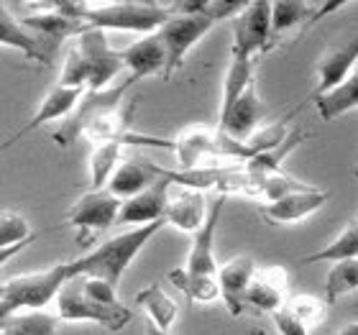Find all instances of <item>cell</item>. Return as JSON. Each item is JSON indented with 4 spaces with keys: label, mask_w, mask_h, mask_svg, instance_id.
Instances as JSON below:
<instances>
[{
    "label": "cell",
    "mask_w": 358,
    "mask_h": 335,
    "mask_svg": "<svg viewBox=\"0 0 358 335\" xmlns=\"http://www.w3.org/2000/svg\"><path fill=\"white\" fill-rule=\"evenodd\" d=\"M0 46L18 49V52H23L29 59L44 62V64H49L54 57L44 46V41H41L34 31L26 29V26L8 10L6 3H0Z\"/></svg>",
    "instance_id": "obj_21"
},
{
    "label": "cell",
    "mask_w": 358,
    "mask_h": 335,
    "mask_svg": "<svg viewBox=\"0 0 358 335\" xmlns=\"http://www.w3.org/2000/svg\"><path fill=\"white\" fill-rule=\"evenodd\" d=\"M208 205H205V192H194V190H179L169 194V205H166L164 223L185 233H197L208 220Z\"/></svg>",
    "instance_id": "obj_20"
},
{
    "label": "cell",
    "mask_w": 358,
    "mask_h": 335,
    "mask_svg": "<svg viewBox=\"0 0 358 335\" xmlns=\"http://www.w3.org/2000/svg\"><path fill=\"white\" fill-rule=\"evenodd\" d=\"M123 200L108 190H90L69 208L67 223L77 231V238L87 243L92 236L108 231L113 223H118V213Z\"/></svg>",
    "instance_id": "obj_9"
},
{
    "label": "cell",
    "mask_w": 358,
    "mask_h": 335,
    "mask_svg": "<svg viewBox=\"0 0 358 335\" xmlns=\"http://www.w3.org/2000/svg\"><path fill=\"white\" fill-rule=\"evenodd\" d=\"M72 279L69 274V261L54 264L44 271L13 276L6 282V294L0 299V318L18 310H44L49 302L57 299L62 287Z\"/></svg>",
    "instance_id": "obj_4"
},
{
    "label": "cell",
    "mask_w": 358,
    "mask_h": 335,
    "mask_svg": "<svg viewBox=\"0 0 358 335\" xmlns=\"http://www.w3.org/2000/svg\"><path fill=\"white\" fill-rule=\"evenodd\" d=\"M246 3H223V0H210L208 13H172V18L157 31L166 52L164 80H172L174 72L182 69L187 54L200 41L205 34L215 29V23L225 18H236L243 10Z\"/></svg>",
    "instance_id": "obj_3"
},
{
    "label": "cell",
    "mask_w": 358,
    "mask_h": 335,
    "mask_svg": "<svg viewBox=\"0 0 358 335\" xmlns=\"http://www.w3.org/2000/svg\"><path fill=\"white\" fill-rule=\"evenodd\" d=\"M223 208H225V197L220 194V197L213 202L205 225L192 236V248H189V256H187V261H185L187 271H192V274H205V276L217 274L215 231H217V223H220V215H223Z\"/></svg>",
    "instance_id": "obj_16"
},
{
    "label": "cell",
    "mask_w": 358,
    "mask_h": 335,
    "mask_svg": "<svg viewBox=\"0 0 358 335\" xmlns=\"http://www.w3.org/2000/svg\"><path fill=\"white\" fill-rule=\"evenodd\" d=\"M34 233H31L26 218L13 213V210H6L0 213V251L8 246H15L21 241H29Z\"/></svg>",
    "instance_id": "obj_34"
},
{
    "label": "cell",
    "mask_w": 358,
    "mask_h": 335,
    "mask_svg": "<svg viewBox=\"0 0 358 335\" xmlns=\"http://www.w3.org/2000/svg\"><path fill=\"white\" fill-rule=\"evenodd\" d=\"M90 83V69H87V62L80 52H77V46H72L67 52V59H64V67H62V77H59V85L64 87H80V90H87Z\"/></svg>",
    "instance_id": "obj_35"
},
{
    "label": "cell",
    "mask_w": 358,
    "mask_h": 335,
    "mask_svg": "<svg viewBox=\"0 0 358 335\" xmlns=\"http://www.w3.org/2000/svg\"><path fill=\"white\" fill-rule=\"evenodd\" d=\"M123 143H95L90 154V190H105L113 171L118 169Z\"/></svg>",
    "instance_id": "obj_30"
},
{
    "label": "cell",
    "mask_w": 358,
    "mask_h": 335,
    "mask_svg": "<svg viewBox=\"0 0 358 335\" xmlns=\"http://www.w3.org/2000/svg\"><path fill=\"white\" fill-rule=\"evenodd\" d=\"M136 83H138V80H134V77L128 75L123 83H115V85H110V87L100 90V92H85L83 100H80L77 108L72 111V115H69L67 120H62L59 131H54V141L59 143V146L75 143L77 138L85 134V128H87L97 115L120 108L126 92L134 87Z\"/></svg>",
    "instance_id": "obj_6"
},
{
    "label": "cell",
    "mask_w": 358,
    "mask_h": 335,
    "mask_svg": "<svg viewBox=\"0 0 358 335\" xmlns=\"http://www.w3.org/2000/svg\"><path fill=\"white\" fill-rule=\"evenodd\" d=\"M317 6L305 3V0H279L271 3V46L284 36L294 31L297 26H310L315 18Z\"/></svg>",
    "instance_id": "obj_23"
},
{
    "label": "cell",
    "mask_w": 358,
    "mask_h": 335,
    "mask_svg": "<svg viewBox=\"0 0 358 335\" xmlns=\"http://www.w3.org/2000/svg\"><path fill=\"white\" fill-rule=\"evenodd\" d=\"M358 108V67L353 69V75L345 80L343 85H338L336 90H330L325 95L315 97V111L322 120H336L345 113H351Z\"/></svg>",
    "instance_id": "obj_26"
},
{
    "label": "cell",
    "mask_w": 358,
    "mask_h": 335,
    "mask_svg": "<svg viewBox=\"0 0 358 335\" xmlns=\"http://www.w3.org/2000/svg\"><path fill=\"white\" fill-rule=\"evenodd\" d=\"M164 220L151 225H141V228H131V231L113 236V238L97 243L95 248H90L80 259L69 261V274L75 276H95L103 282L118 287L120 276L126 274V269L134 264V259L143 251V246L164 228Z\"/></svg>",
    "instance_id": "obj_2"
},
{
    "label": "cell",
    "mask_w": 358,
    "mask_h": 335,
    "mask_svg": "<svg viewBox=\"0 0 358 335\" xmlns=\"http://www.w3.org/2000/svg\"><path fill=\"white\" fill-rule=\"evenodd\" d=\"M266 52H271V3H246L243 10L233 18L231 57L259 59Z\"/></svg>",
    "instance_id": "obj_7"
},
{
    "label": "cell",
    "mask_w": 358,
    "mask_h": 335,
    "mask_svg": "<svg viewBox=\"0 0 358 335\" xmlns=\"http://www.w3.org/2000/svg\"><path fill=\"white\" fill-rule=\"evenodd\" d=\"M62 13L83 21L87 29L97 31H134V34H157L172 10L166 3H57Z\"/></svg>",
    "instance_id": "obj_1"
},
{
    "label": "cell",
    "mask_w": 358,
    "mask_h": 335,
    "mask_svg": "<svg viewBox=\"0 0 358 335\" xmlns=\"http://www.w3.org/2000/svg\"><path fill=\"white\" fill-rule=\"evenodd\" d=\"M256 271L254 256H236L228 264L217 266V287H220V299L225 302L228 313L238 318L246 310V292L251 284V276Z\"/></svg>",
    "instance_id": "obj_15"
},
{
    "label": "cell",
    "mask_w": 358,
    "mask_h": 335,
    "mask_svg": "<svg viewBox=\"0 0 358 335\" xmlns=\"http://www.w3.org/2000/svg\"><path fill=\"white\" fill-rule=\"evenodd\" d=\"M351 259H358V220H351L343 231L338 233L336 238L330 241L328 246L302 256V264H320V261L341 264V261H351Z\"/></svg>",
    "instance_id": "obj_28"
},
{
    "label": "cell",
    "mask_w": 358,
    "mask_h": 335,
    "mask_svg": "<svg viewBox=\"0 0 358 335\" xmlns=\"http://www.w3.org/2000/svg\"><path fill=\"white\" fill-rule=\"evenodd\" d=\"M338 335H358V322H351V325H345L343 330Z\"/></svg>",
    "instance_id": "obj_39"
},
{
    "label": "cell",
    "mask_w": 358,
    "mask_h": 335,
    "mask_svg": "<svg viewBox=\"0 0 358 335\" xmlns=\"http://www.w3.org/2000/svg\"><path fill=\"white\" fill-rule=\"evenodd\" d=\"M0 335H10V333H3V330H0Z\"/></svg>",
    "instance_id": "obj_41"
},
{
    "label": "cell",
    "mask_w": 358,
    "mask_h": 335,
    "mask_svg": "<svg viewBox=\"0 0 358 335\" xmlns=\"http://www.w3.org/2000/svg\"><path fill=\"white\" fill-rule=\"evenodd\" d=\"M287 310L297 318L305 328L310 325H320L328 315V302L325 297H315V294H294L287 299Z\"/></svg>",
    "instance_id": "obj_32"
},
{
    "label": "cell",
    "mask_w": 358,
    "mask_h": 335,
    "mask_svg": "<svg viewBox=\"0 0 358 335\" xmlns=\"http://www.w3.org/2000/svg\"><path fill=\"white\" fill-rule=\"evenodd\" d=\"M123 64H126L128 75L134 80H143L151 75H164L166 67V52L159 34H149V36L138 38L131 46L123 49Z\"/></svg>",
    "instance_id": "obj_19"
},
{
    "label": "cell",
    "mask_w": 358,
    "mask_h": 335,
    "mask_svg": "<svg viewBox=\"0 0 358 335\" xmlns=\"http://www.w3.org/2000/svg\"><path fill=\"white\" fill-rule=\"evenodd\" d=\"M57 318L62 322H95V325H103V328L118 333L131 322L134 313L131 307L118 302V305H103L97 302L83 290V279L75 276L69 279L62 292L57 294Z\"/></svg>",
    "instance_id": "obj_5"
},
{
    "label": "cell",
    "mask_w": 358,
    "mask_h": 335,
    "mask_svg": "<svg viewBox=\"0 0 358 335\" xmlns=\"http://www.w3.org/2000/svg\"><path fill=\"white\" fill-rule=\"evenodd\" d=\"M38 8H41V13L26 15L21 23L29 31H34L52 54L57 52V46H59L62 41L77 38L80 34L87 31V26H85L83 21H77V18H72V15L62 13L59 8H57V3L38 6Z\"/></svg>",
    "instance_id": "obj_14"
},
{
    "label": "cell",
    "mask_w": 358,
    "mask_h": 335,
    "mask_svg": "<svg viewBox=\"0 0 358 335\" xmlns=\"http://www.w3.org/2000/svg\"><path fill=\"white\" fill-rule=\"evenodd\" d=\"M169 282H172L187 299H192V302H213V299L220 297L217 274L215 276L192 274V271H187L185 266H179L169 271Z\"/></svg>",
    "instance_id": "obj_29"
},
{
    "label": "cell",
    "mask_w": 358,
    "mask_h": 335,
    "mask_svg": "<svg viewBox=\"0 0 358 335\" xmlns=\"http://www.w3.org/2000/svg\"><path fill=\"white\" fill-rule=\"evenodd\" d=\"M34 238H36V236H31L29 241H21V243H15V246H8V248H3V251H0V266H3V264H6V261H10L15 256V253H21L23 248L29 246V243H34Z\"/></svg>",
    "instance_id": "obj_37"
},
{
    "label": "cell",
    "mask_w": 358,
    "mask_h": 335,
    "mask_svg": "<svg viewBox=\"0 0 358 335\" xmlns=\"http://www.w3.org/2000/svg\"><path fill=\"white\" fill-rule=\"evenodd\" d=\"M271 318H274V325L279 330V335H307V328L287 310V305L282 310H276Z\"/></svg>",
    "instance_id": "obj_36"
},
{
    "label": "cell",
    "mask_w": 358,
    "mask_h": 335,
    "mask_svg": "<svg viewBox=\"0 0 358 335\" xmlns=\"http://www.w3.org/2000/svg\"><path fill=\"white\" fill-rule=\"evenodd\" d=\"M351 292H358V259L333 264V269L325 276V302L328 305Z\"/></svg>",
    "instance_id": "obj_31"
},
{
    "label": "cell",
    "mask_w": 358,
    "mask_h": 335,
    "mask_svg": "<svg viewBox=\"0 0 358 335\" xmlns=\"http://www.w3.org/2000/svg\"><path fill=\"white\" fill-rule=\"evenodd\" d=\"M356 67H358V31L351 34V36L336 41V44H330L322 52V57L317 59V67H315V75H317L315 97L325 95L330 90H336L338 85H343L353 75Z\"/></svg>",
    "instance_id": "obj_10"
},
{
    "label": "cell",
    "mask_w": 358,
    "mask_h": 335,
    "mask_svg": "<svg viewBox=\"0 0 358 335\" xmlns=\"http://www.w3.org/2000/svg\"><path fill=\"white\" fill-rule=\"evenodd\" d=\"M315 185H307V182H299V179L289 177V174H284V171H276L271 177L264 179L262 185V197L266 202H274V200H282L287 194H294V192H305Z\"/></svg>",
    "instance_id": "obj_33"
},
{
    "label": "cell",
    "mask_w": 358,
    "mask_h": 335,
    "mask_svg": "<svg viewBox=\"0 0 358 335\" xmlns=\"http://www.w3.org/2000/svg\"><path fill=\"white\" fill-rule=\"evenodd\" d=\"M254 72H256V59L231 57V64H228V72H225V80H223V97H220L217 120L223 118V115H228V111L236 105V100H238L251 85H256Z\"/></svg>",
    "instance_id": "obj_25"
},
{
    "label": "cell",
    "mask_w": 358,
    "mask_h": 335,
    "mask_svg": "<svg viewBox=\"0 0 358 335\" xmlns=\"http://www.w3.org/2000/svg\"><path fill=\"white\" fill-rule=\"evenodd\" d=\"M87 92V90H80V87H64V85H54L49 92L44 95V100H41V105L36 108V113L31 115V120L26 123L23 128H18L10 138H8L3 146H0V151H6L8 146H13L15 141H21L23 136L31 134V131H36V128H41L44 123H52V120H67L69 115H72V111L77 108V103L83 100V95Z\"/></svg>",
    "instance_id": "obj_13"
},
{
    "label": "cell",
    "mask_w": 358,
    "mask_h": 335,
    "mask_svg": "<svg viewBox=\"0 0 358 335\" xmlns=\"http://www.w3.org/2000/svg\"><path fill=\"white\" fill-rule=\"evenodd\" d=\"M136 305H141L149 320L162 330H169L179 315V305L164 292L162 284H149L136 294Z\"/></svg>",
    "instance_id": "obj_27"
},
{
    "label": "cell",
    "mask_w": 358,
    "mask_h": 335,
    "mask_svg": "<svg viewBox=\"0 0 358 335\" xmlns=\"http://www.w3.org/2000/svg\"><path fill=\"white\" fill-rule=\"evenodd\" d=\"M169 194H172V182L164 177H159L151 187H146L143 192H138L131 200H123L118 213V223H128L134 228L141 225H151L164 220L166 205H169Z\"/></svg>",
    "instance_id": "obj_12"
},
{
    "label": "cell",
    "mask_w": 358,
    "mask_h": 335,
    "mask_svg": "<svg viewBox=\"0 0 358 335\" xmlns=\"http://www.w3.org/2000/svg\"><path fill=\"white\" fill-rule=\"evenodd\" d=\"M146 335H169V330H162V328H157L154 322H146Z\"/></svg>",
    "instance_id": "obj_38"
},
{
    "label": "cell",
    "mask_w": 358,
    "mask_h": 335,
    "mask_svg": "<svg viewBox=\"0 0 358 335\" xmlns=\"http://www.w3.org/2000/svg\"><path fill=\"white\" fill-rule=\"evenodd\" d=\"M159 179V174L154 171L151 162L143 159H126L123 164H118V169L113 171L110 182H108V192H113L120 200H131L138 192H143L146 187H151Z\"/></svg>",
    "instance_id": "obj_22"
},
{
    "label": "cell",
    "mask_w": 358,
    "mask_h": 335,
    "mask_svg": "<svg viewBox=\"0 0 358 335\" xmlns=\"http://www.w3.org/2000/svg\"><path fill=\"white\" fill-rule=\"evenodd\" d=\"M264 113L266 111H264V103H262V97H259V90H256V85H251V87L236 100V105L228 111V115H223V118L217 120V131L228 134L231 138L246 141V138H251V136L259 131V123L264 120Z\"/></svg>",
    "instance_id": "obj_18"
},
{
    "label": "cell",
    "mask_w": 358,
    "mask_h": 335,
    "mask_svg": "<svg viewBox=\"0 0 358 335\" xmlns=\"http://www.w3.org/2000/svg\"><path fill=\"white\" fill-rule=\"evenodd\" d=\"M325 202H328V192L320 190V187H310L305 192H294V194L282 197V200L264 202L262 215L266 218L268 223L292 225V223H299V220L310 218L313 213H317Z\"/></svg>",
    "instance_id": "obj_17"
},
{
    "label": "cell",
    "mask_w": 358,
    "mask_h": 335,
    "mask_svg": "<svg viewBox=\"0 0 358 335\" xmlns=\"http://www.w3.org/2000/svg\"><path fill=\"white\" fill-rule=\"evenodd\" d=\"M3 294H6V284H0V299H3Z\"/></svg>",
    "instance_id": "obj_40"
},
{
    "label": "cell",
    "mask_w": 358,
    "mask_h": 335,
    "mask_svg": "<svg viewBox=\"0 0 358 335\" xmlns=\"http://www.w3.org/2000/svg\"><path fill=\"white\" fill-rule=\"evenodd\" d=\"M59 325V318L46 310H18L0 318V330L10 335H57Z\"/></svg>",
    "instance_id": "obj_24"
},
{
    "label": "cell",
    "mask_w": 358,
    "mask_h": 335,
    "mask_svg": "<svg viewBox=\"0 0 358 335\" xmlns=\"http://www.w3.org/2000/svg\"><path fill=\"white\" fill-rule=\"evenodd\" d=\"M289 299V271L284 266H256L246 292V305L274 315Z\"/></svg>",
    "instance_id": "obj_11"
},
{
    "label": "cell",
    "mask_w": 358,
    "mask_h": 335,
    "mask_svg": "<svg viewBox=\"0 0 358 335\" xmlns=\"http://www.w3.org/2000/svg\"><path fill=\"white\" fill-rule=\"evenodd\" d=\"M77 52L83 54L90 69V83L87 92H100V90L115 85L118 75L126 69L123 64V54L115 52L108 44V34L97 29H87L85 34L75 38Z\"/></svg>",
    "instance_id": "obj_8"
}]
</instances>
